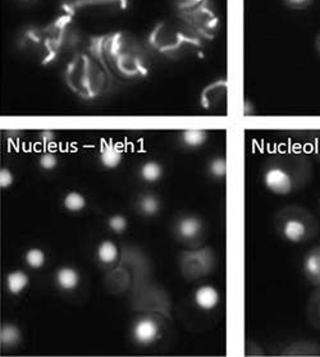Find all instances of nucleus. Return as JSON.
<instances>
[{"label": "nucleus", "instance_id": "obj_1", "mask_svg": "<svg viewBox=\"0 0 320 357\" xmlns=\"http://www.w3.org/2000/svg\"><path fill=\"white\" fill-rule=\"evenodd\" d=\"M89 53L105 68L123 77H142L148 75V58L140 41L125 31L105 32L89 41Z\"/></svg>", "mask_w": 320, "mask_h": 357}, {"label": "nucleus", "instance_id": "obj_2", "mask_svg": "<svg viewBox=\"0 0 320 357\" xmlns=\"http://www.w3.org/2000/svg\"><path fill=\"white\" fill-rule=\"evenodd\" d=\"M314 168L309 156L289 154L266 162L263 168V185L277 196H287L303 190L312 182Z\"/></svg>", "mask_w": 320, "mask_h": 357}, {"label": "nucleus", "instance_id": "obj_3", "mask_svg": "<svg viewBox=\"0 0 320 357\" xmlns=\"http://www.w3.org/2000/svg\"><path fill=\"white\" fill-rule=\"evenodd\" d=\"M148 44L160 54L172 55L200 47L201 39L177 17L158 22L148 35Z\"/></svg>", "mask_w": 320, "mask_h": 357}, {"label": "nucleus", "instance_id": "obj_4", "mask_svg": "<svg viewBox=\"0 0 320 357\" xmlns=\"http://www.w3.org/2000/svg\"><path fill=\"white\" fill-rule=\"evenodd\" d=\"M274 225L282 238L289 243L312 241L320 233L319 219L303 205H289L280 210Z\"/></svg>", "mask_w": 320, "mask_h": 357}, {"label": "nucleus", "instance_id": "obj_5", "mask_svg": "<svg viewBox=\"0 0 320 357\" xmlns=\"http://www.w3.org/2000/svg\"><path fill=\"white\" fill-rule=\"evenodd\" d=\"M102 63L91 53H78L67 66L66 79L70 89L85 99H93L102 93L105 75Z\"/></svg>", "mask_w": 320, "mask_h": 357}, {"label": "nucleus", "instance_id": "obj_6", "mask_svg": "<svg viewBox=\"0 0 320 357\" xmlns=\"http://www.w3.org/2000/svg\"><path fill=\"white\" fill-rule=\"evenodd\" d=\"M177 17H180L201 40L214 39L218 32L219 17L208 0H201L178 9Z\"/></svg>", "mask_w": 320, "mask_h": 357}, {"label": "nucleus", "instance_id": "obj_7", "mask_svg": "<svg viewBox=\"0 0 320 357\" xmlns=\"http://www.w3.org/2000/svg\"><path fill=\"white\" fill-rule=\"evenodd\" d=\"M128 7V0H64V13L79 18H105L117 16Z\"/></svg>", "mask_w": 320, "mask_h": 357}, {"label": "nucleus", "instance_id": "obj_8", "mask_svg": "<svg viewBox=\"0 0 320 357\" xmlns=\"http://www.w3.org/2000/svg\"><path fill=\"white\" fill-rule=\"evenodd\" d=\"M77 22L76 18L62 12L61 16L56 17L50 24L44 26L55 59L64 49L73 47L78 43L79 31Z\"/></svg>", "mask_w": 320, "mask_h": 357}, {"label": "nucleus", "instance_id": "obj_9", "mask_svg": "<svg viewBox=\"0 0 320 357\" xmlns=\"http://www.w3.org/2000/svg\"><path fill=\"white\" fill-rule=\"evenodd\" d=\"M20 49L24 53L39 58L41 63H52L55 59L44 27H31L20 35Z\"/></svg>", "mask_w": 320, "mask_h": 357}, {"label": "nucleus", "instance_id": "obj_10", "mask_svg": "<svg viewBox=\"0 0 320 357\" xmlns=\"http://www.w3.org/2000/svg\"><path fill=\"white\" fill-rule=\"evenodd\" d=\"M132 338L140 346H151L160 338V326L150 317L137 319L132 326Z\"/></svg>", "mask_w": 320, "mask_h": 357}, {"label": "nucleus", "instance_id": "obj_11", "mask_svg": "<svg viewBox=\"0 0 320 357\" xmlns=\"http://www.w3.org/2000/svg\"><path fill=\"white\" fill-rule=\"evenodd\" d=\"M303 273L312 286L320 287V245L312 248L305 254Z\"/></svg>", "mask_w": 320, "mask_h": 357}, {"label": "nucleus", "instance_id": "obj_12", "mask_svg": "<svg viewBox=\"0 0 320 357\" xmlns=\"http://www.w3.org/2000/svg\"><path fill=\"white\" fill-rule=\"evenodd\" d=\"M194 301L200 310H214L220 303V294L214 286L204 284L196 289Z\"/></svg>", "mask_w": 320, "mask_h": 357}, {"label": "nucleus", "instance_id": "obj_13", "mask_svg": "<svg viewBox=\"0 0 320 357\" xmlns=\"http://www.w3.org/2000/svg\"><path fill=\"white\" fill-rule=\"evenodd\" d=\"M176 231L181 238L183 240H195L201 236L204 231V225L200 218L188 215L181 218L176 225Z\"/></svg>", "mask_w": 320, "mask_h": 357}, {"label": "nucleus", "instance_id": "obj_14", "mask_svg": "<svg viewBox=\"0 0 320 357\" xmlns=\"http://www.w3.org/2000/svg\"><path fill=\"white\" fill-rule=\"evenodd\" d=\"M283 355L286 356H320V343L312 340L296 341L289 344Z\"/></svg>", "mask_w": 320, "mask_h": 357}, {"label": "nucleus", "instance_id": "obj_15", "mask_svg": "<svg viewBox=\"0 0 320 357\" xmlns=\"http://www.w3.org/2000/svg\"><path fill=\"white\" fill-rule=\"evenodd\" d=\"M55 282L63 291H75L81 282V275L72 266H62L55 273Z\"/></svg>", "mask_w": 320, "mask_h": 357}, {"label": "nucleus", "instance_id": "obj_16", "mask_svg": "<svg viewBox=\"0 0 320 357\" xmlns=\"http://www.w3.org/2000/svg\"><path fill=\"white\" fill-rule=\"evenodd\" d=\"M123 160V151L116 144L109 142L102 145L100 150V162L108 169H116Z\"/></svg>", "mask_w": 320, "mask_h": 357}, {"label": "nucleus", "instance_id": "obj_17", "mask_svg": "<svg viewBox=\"0 0 320 357\" xmlns=\"http://www.w3.org/2000/svg\"><path fill=\"white\" fill-rule=\"evenodd\" d=\"M306 318L309 324L320 332V287H315L307 300Z\"/></svg>", "mask_w": 320, "mask_h": 357}, {"label": "nucleus", "instance_id": "obj_18", "mask_svg": "<svg viewBox=\"0 0 320 357\" xmlns=\"http://www.w3.org/2000/svg\"><path fill=\"white\" fill-rule=\"evenodd\" d=\"M30 284V278L22 271H13L6 278V286L9 294L13 296L21 295Z\"/></svg>", "mask_w": 320, "mask_h": 357}, {"label": "nucleus", "instance_id": "obj_19", "mask_svg": "<svg viewBox=\"0 0 320 357\" xmlns=\"http://www.w3.org/2000/svg\"><path fill=\"white\" fill-rule=\"evenodd\" d=\"M96 257L104 265L114 264L119 259V249L117 245L110 240L102 241L96 249Z\"/></svg>", "mask_w": 320, "mask_h": 357}, {"label": "nucleus", "instance_id": "obj_20", "mask_svg": "<svg viewBox=\"0 0 320 357\" xmlns=\"http://www.w3.org/2000/svg\"><path fill=\"white\" fill-rule=\"evenodd\" d=\"M137 209L146 217H155L162 209V202L156 195H142L137 202Z\"/></svg>", "mask_w": 320, "mask_h": 357}, {"label": "nucleus", "instance_id": "obj_21", "mask_svg": "<svg viewBox=\"0 0 320 357\" xmlns=\"http://www.w3.org/2000/svg\"><path fill=\"white\" fill-rule=\"evenodd\" d=\"M22 340V334L18 326L7 323L1 326L0 343L3 347H15Z\"/></svg>", "mask_w": 320, "mask_h": 357}, {"label": "nucleus", "instance_id": "obj_22", "mask_svg": "<svg viewBox=\"0 0 320 357\" xmlns=\"http://www.w3.org/2000/svg\"><path fill=\"white\" fill-rule=\"evenodd\" d=\"M163 172L165 171H163L162 164L154 162V160H148L141 165L140 177L142 181H145L148 183H155L163 177Z\"/></svg>", "mask_w": 320, "mask_h": 357}, {"label": "nucleus", "instance_id": "obj_23", "mask_svg": "<svg viewBox=\"0 0 320 357\" xmlns=\"http://www.w3.org/2000/svg\"><path fill=\"white\" fill-rule=\"evenodd\" d=\"M86 197L78 191L67 192L63 199V206L70 213H78L86 208Z\"/></svg>", "mask_w": 320, "mask_h": 357}, {"label": "nucleus", "instance_id": "obj_24", "mask_svg": "<svg viewBox=\"0 0 320 357\" xmlns=\"http://www.w3.org/2000/svg\"><path fill=\"white\" fill-rule=\"evenodd\" d=\"M181 140L188 148H199L208 140V135L200 130H188L181 133Z\"/></svg>", "mask_w": 320, "mask_h": 357}, {"label": "nucleus", "instance_id": "obj_25", "mask_svg": "<svg viewBox=\"0 0 320 357\" xmlns=\"http://www.w3.org/2000/svg\"><path fill=\"white\" fill-rule=\"evenodd\" d=\"M24 261L32 269H41V268H44V265L47 263V255L39 248H32V249L26 251Z\"/></svg>", "mask_w": 320, "mask_h": 357}, {"label": "nucleus", "instance_id": "obj_26", "mask_svg": "<svg viewBox=\"0 0 320 357\" xmlns=\"http://www.w3.org/2000/svg\"><path fill=\"white\" fill-rule=\"evenodd\" d=\"M208 172L213 178L224 179L227 174V162L224 158L218 156L211 159V163L208 165Z\"/></svg>", "mask_w": 320, "mask_h": 357}, {"label": "nucleus", "instance_id": "obj_27", "mask_svg": "<svg viewBox=\"0 0 320 357\" xmlns=\"http://www.w3.org/2000/svg\"><path fill=\"white\" fill-rule=\"evenodd\" d=\"M108 227L114 233H123L128 227V220L122 214H114L108 218Z\"/></svg>", "mask_w": 320, "mask_h": 357}, {"label": "nucleus", "instance_id": "obj_28", "mask_svg": "<svg viewBox=\"0 0 320 357\" xmlns=\"http://www.w3.org/2000/svg\"><path fill=\"white\" fill-rule=\"evenodd\" d=\"M39 164L40 168L44 169V171H54L55 168L58 167V164H59V159L56 158L55 154L47 153V154L40 156Z\"/></svg>", "mask_w": 320, "mask_h": 357}, {"label": "nucleus", "instance_id": "obj_29", "mask_svg": "<svg viewBox=\"0 0 320 357\" xmlns=\"http://www.w3.org/2000/svg\"><path fill=\"white\" fill-rule=\"evenodd\" d=\"M15 183V174L9 168H1L0 171V186L1 188H9Z\"/></svg>", "mask_w": 320, "mask_h": 357}, {"label": "nucleus", "instance_id": "obj_30", "mask_svg": "<svg viewBox=\"0 0 320 357\" xmlns=\"http://www.w3.org/2000/svg\"><path fill=\"white\" fill-rule=\"evenodd\" d=\"M315 0H283V3L292 9L309 8Z\"/></svg>", "mask_w": 320, "mask_h": 357}, {"label": "nucleus", "instance_id": "obj_31", "mask_svg": "<svg viewBox=\"0 0 320 357\" xmlns=\"http://www.w3.org/2000/svg\"><path fill=\"white\" fill-rule=\"evenodd\" d=\"M177 9L183 8V7H188L191 4H195L197 1H201V0H173Z\"/></svg>", "mask_w": 320, "mask_h": 357}, {"label": "nucleus", "instance_id": "obj_32", "mask_svg": "<svg viewBox=\"0 0 320 357\" xmlns=\"http://www.w3.org/2000/svg\"><path fill=\"white\" fill-rule=\"evenodd\" d=\"M40 139H41V140L45 141V142H49V141H52L53 139H54V133L49 132V131L41 132V135H40Z\"/></svg>", "mask_w": 320, "mask_h": 357}, {"label": "nucleus", "instance_id": "obj_33", "mask_svg": "<svg viewBox=\"0 0 320 357\" xmlns=\"http://www.w3.org/2000/svg\"><path fill=\"white\" fill-rule=\"evenodd\" d=\"M315 156H317V160L320 163V133L319 136H317V140H315Z\"/></svg>", "mask_w": 320, "mask_h": 357}, {"label": "nucleus", "instance_id": "obj_34", "mask_svg": "<svg viewBox=\"0 0 320 357\" xmlns=\"http://www.w3.org/2000/svg\"><path fill=\"white\" fill-rule=\"evenodd\" d=\"M314 47H315V50H317V53H318V55L320 56V31L318 32V35H317V38H315Z\"/></svg>", "mask_w": 320, "mask_h": 357}]
</instances>
